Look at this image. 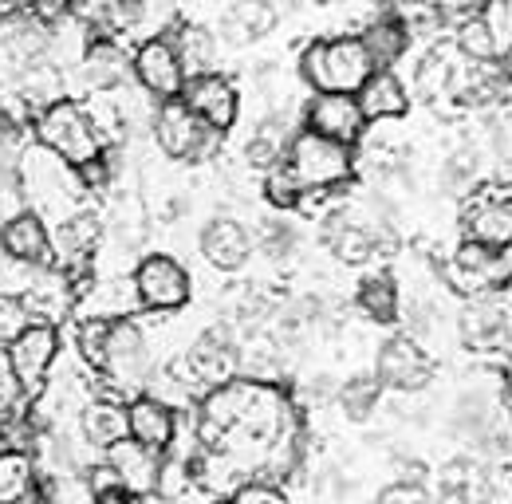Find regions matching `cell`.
<instances>
[{
    "mask_svg": "<svg viewBox=\"0 0 512 504\" xmlns=\"http://www.w3.org/2000/svg\"><path fill=\"white\" fill-rule=\"evenodd\" d=\"M16 174H20V189H24L28 209L40 213L48 225H56V221H64V217L91 205V189L83 186L79 170L67 166L64 158H56L52 150L36 146V142L24 146Z\"/></svg>",
    "mask_w": 512,
    "mask_h": 504,
    "instance_id": "1",
    "label": "cell"
},
{
    "mask_svg": "<svg viewBox=\"0 0 512 504\" xmlns=\"http://www.w3.org/2000/svg\"><path fill=\"white\" fill-rule=\"evenodd\" d=\"M28 130H32L36 146L52 150L56 158H64L75 170H87L91 162H99L107 154V138L99 134V126L91 123V115L79 99H64V103L32 115Z\"/></svg>",
    "mask_w": 512,
    "mask_h": 504,
    "instance_id": "2",
    "label": "cell"
},
{
    "mask_svg": "<svg viewBox=\"0 0 512 504\" xmlns=\"http://www.w3.org/2000/svg\"><path fill=\"white\" fill-rule=\"evenodd\" d=\"M375 71V63L367 56V48L359 44V36H331L316 40L304 48L300 56V79L312 91H331V95H355L367 75Z\"/></svg>",
    "mask_w": 512,
    "mask_h": 504,
    "instance_id": "3",
    "label": "cell"
},
{
    "mask_svg": "<svg viewBox=\"0 0 512 504\" xmlns=\"http://www.w3.org/2000/svg\"><path fill=\"white\" fill-rule=\"evenodd\" d=\"M284 170L296 178L300 189H343L355 178L359 158H355V146L320 138L312 130H296L284 154Z\"/></svg>",
    "mask_w": 512,
    "mask_h": 504,
    "instance_id": "4",
    "label": "cell"
},
{
    "mask_svg": "<svg viewBox=\"0 0 512 504\" xmlns=\"http://www.w3.org/2000/svg\"><path fill=\"white\" fill-rule=\"evenodd\" d=\"M150 138H154V146L162 150V158H170V162H190V166L217 158V150H221V142H225V134L209 130L182 99L158 103Z\"/></svg>",
    "mask_w": 512,
    "mask_h": 504,
    "instance_id": "5",
    "label": "cell"
},
{
    "mask_svg": "<svg viewBox=\"0 0 512 504\" xmlns=\"http://www.w3.org/2000/svg\"><path fill=\"white\" fill-rule=\"evenodd\" d=\"M138 304L146 315H178L182 308H190L193 300V276L190 268L178 256L166 252H150L134 264L130 272Z\"/></svg>",
    "mask_w": 512,
    "mask_h": 504,
    "instance_id": "6",
    "label": "cell"
},
{
    "mask_svg": "<svg viewBox=\"0 0 512 504\" xmlns=\"http://www.w3.org/2000/svg\"><path fill=\"white\" fill-rule=\"evenodd\" d=\"M60 355H64V339H60V327H52V323H28L4 347V363L16 378V386L24 390V398L40 394V386L56 371Z\"/></svg>",
    "mask_w": 512,
    "mask_h": 504,
    "instance_id": "7",
    "label": "cell"
},
{
    "mask_svg": "<svg viewBox=\"0 0 512 504\" xmlns=\"http://www.w3.org/2000/svg\"><path fill=\"white\" fill-rule=\"evenodd\" d=\"M99 245H103V221L87 205L52 225V268H60L75 284H83L87 276H95Z\"/></svg>",
    "mask_w": 512,
    "mask_h": 504,
    "instance_id": "8",
    "label": "cell"
},
{
    "mask_svg": "<svg viewBox=\"0 0 512 504\" xmlns=\"http://www.w3.org/2000/svg\"><path fill=\"white\" fill-rule=\"evenodd\" d=\"M449 284L457 292L473 296H489L497 288L512 284V245L509 249H485L477 241H461L446 264Z\"/></svg>",
    "mask_w": 512,
    "mask_h": 504,
    "instance_id": "9",
    "label": "cell"
},
{
    "mask_svg": "<svg viewBox=\"0 0 512 504\" xmlns=\"http://www.w3.org/2000/svg\"><path fill=\"white\" fill-rule=\"evenodd\" d=\"M130 79L154 95L158 103L166 99H182V87H186V71L182 60L174 52V44L166 36H150L142 44H134V60H130Z\"/></svg>",
    "mask_w": 512,
    "mask_h": 504,
    "instance_id": "10",
    "label": "cell"
},
{
    "mask_svg": "<svg viewBox=\"0 0 512 504\" xmlns=\"http://www.w3.org/2000/svg\"><path fill=\"white\" fill-rule=\"evenodd\" d=\"M375 378L390 390H398V394H418V390L430 386L434 363H430V355H426V347L418 339L390 335L379 347V355H375Z\"/></svg>",
    "mask_w": 512,
    "mask_h": 504,
    "instance_id": "11",
    "label": "cell"
},
{
    "mask_svg": "<svg viewBox=\"0 0 512 504\" xmlns=\"http://www.w3.org/2000/svg\"><path fill=\"white\" fill-rule=\"evenodd\" d=\"M182 103H186L209 130H217V134L233 130L237 119H241V91H237V83L225 79L221 71H209V75H193V79H186V87H182Z\"/></svg>",
    "mask_w": 512,
    "mask_h": 504,
    "instance_id": "12",
    "label": "cell"
},
{
    "mask_svg": "<svg viewBox=\"0 0 512 504\" xmlns=\"http://www.w3.org/2000/svg\"><path fill=\"white\" fill-rule=\"evenodd\" d=\"M304 130L331 138V142H343V146H359L367 134V119H363L355 95L312 91V99L304 103Z\"/></svg>",
    "mask_w": 512,
    "mask_h": 504,
    "instance_id": "13",
    "label": "cell"
},
{
    "mask_svg": "<svg viewBox=\"0 0 512 504\" xmlns=\"http://www.w3.org/2000/svg\"><path fill=\"white\" fill-rule=\"evenodd\" d=\"M142 312L134 280L130 276H87L83 284H75V312L79 319H103V323H119L134 319Z\"/></svg>",
    "mask_w": 512,
    "mask_h": 504,
    "instance_id": "14",
    "label": "cell"
},
{
    "mask_svg": "<svg viewBox=\"0 0 512 504\" xmlns=\"http://www.w3.org/2000/svg\"><path fill=\"white\" fill-rule=\"evenodd\" d=\"M130 60H134V48L115 40V36H95L83 52V60L75 63L71 79L87 91V95H103V91H115L130 79Z\"/></svg>",
    "mask_w": 512,
    "mask_h": 504,
    "instance_id": "15",
    "label": "cell"
},
{
    "mask_svg": "<svg viewBox=\"0 0 512 504\" xmlns=\"http://www.w3.org/2000/svg\"><path fill=\"white\" fill-rule=\"evenodd\" d=\"M20 304L24 312L32 315V323H52L60 327L67 315L75 312V280L64 276L60 268L44 264V268H32L24 292H20Z\"/></svg>",
    "mask_w": 512,
    "mask_h": 504,
    "instance_id": "16",
    "label": "cell"
},
{
    "mask_svg": "<svg viewBox=\"0 0 512 504\" xmlns=\"http://www.w3.org/2000/svg\"><path fill=\"white\" fill-rule=\"evenodd\" d=\"M0 256L24 268H44L52 264V225L40 213H16L0 221Z\"/></svg>",
    "mask_w": 512,
    "mask_h": 504,
    "instance_id": "17",
    "label": "cell"
},
{
    "mask_svg": "<svg viewBox=\"0 0 512 504\" xmlns=\"http://www.w3.org/2000/svg\"><path fill=\"white\" fill-rule=\"evenodd\" d=\"M465 241H477L485 249H509L512 245V197L505 193H477L465 197Z\"/></svg>",
    "mask_w": 512,
    "mask_h": 504,
    "instance_id": "18",
    "label": "cell"
},
{
    "mask_svg": "<svg viewBox=\"0 0 512 504\" xmlns=\"http://www.w3.org/2000/svg\"><path fill=\"white\" fill-rule=\"evenodd\" d=\"M162 457L166 453H154V449H146V445H138V441H119V445H111L107 453H103V461L115 469V477H119V489L130 493V497H150V493H158V477H162Z\"/></svg>",
    "mask_w": 512,
    "mask_h": 504,
    "instance_id": "19",
    "label": "cell"
},
{
    "mask_svg": "<svg viewBox=\"0 0 512 504\" xmlns=\"http://www.w3.org/2000/svg\"><path fill=\"white\" fill-rule=\"evenodd\" d=\"M461 339L469 347H509L512 343V308L505 300H497V292L489 296H473L469 308L461 312Z\"/></svg>",
    "mask_w": 512,
    "mask_h": 504,
    "instance_id": "20",
    "label": "cell"
},
{
    "mask_svg": "<svg viewBox=\"0 0 512 504\" xmlns=\"http://www.w3.org/2000/svg\"><path fill=\"white\" fill-rule=\"evenodd\" d=\"M201 256L217 268V272H237L249 264L256 241L253 233L237 221V217H213L205 229H201Z\"/></svg>",
    "mask_w": 512,
    "mask_h": 504,
    "instance_id": "21",
    "label": "cell"
},
{
    "mask_svg": "<svg viewBox=\"0 0 512 504\" xmlns=\"http://www.w3.org/2000/svg\"><path fill=\"white\" fill-rule=\"evenodd\" d=\"M75 434L87 441L95 453H107L111 445L127 441V402L107 398V394H91V402L75 418Z\"/></svg>",
    "mask_w": 512,
    "mask_h": 504,
    "instance_id": "22",
    "label": "cell"
},
{
    "mask_svg": "<svg viewBox=\"0 0 512 504\" xmlns=\"http://www.w3.org/2000/svg\"><path fill=\"white\" fill-rule=\"evenodd\" d=\"M355 99H359V111H363L367 126L394 123L410 111V87L398 71H371L367 83L355 91Z\"/></svg>",
    "mask_w": 512,
    "mask_h": 504,
    "instance_id": "23",
    "label": "cell"
},
{
    "mask_svg": "<svg viewBox=\"0 0 512 504\" xmlns=\"http://www.w3.org/2000/svg\"><path fill=\"white\" fill-rule=\"evenodd\" d=\"M127 430L130 441H138L154 453H166L174 445V434H178V414L150 394H134L127 402Z\"/></svg>",
    "mask_w": 512,
    "mask_h": 504,
    "instance_id": "24",
    "label": "cell"
},
{
    "mask_svg": "<svg viewBox=\"0 0 512 504\" xmlns=\"http://www.w3.org/2000/svg\"><path fill=\"white\" fill-rule=\"evenodd\" d=\"M280 24V12L272 0H233L217 28H221V40L233 44V48H249V44H260L272 28Z\"/></svg>",
    "mask_w": 512,
    "mask_h": 504,
    "instance_id": "25",
    "label": "cell"
},
{
    "mask_svg": "<svg viewBox=\"0 0 512 504\" xmlns=\"http://www.w3.org/2000/svg\"><path fill=\"white\" fill-rule=\"evenodd\" d=\"M292 138H296V130H292V119H288L284 111H272V115L256 119L253 130H249V138H245V162H249L253 170H264V174L276 170V166L284 162Z\"/></svg>",
    "mask_w": 512,
    "mask_h": 504,
    "instance_id": "26",
    "label": "cell"
},
{
    "mask_svg": "<svg viewBox=\"0 0 512 504\" xmlns=\"http://www.w3.org/2000/svg\"><path fill=\"white\" fill-rule=\"evenodd\" d=\"M162 36L174 44V52H178V60H182L186 79L217 71V60H221V56H217V36H213L205 24L174 20V28H170V32H162Z\"/></svg>",
    "mask_w": 512,
    "mask_h": 504,
    "instance_id": "27",
    "label": "cell"
},
{
    "mask_svg": "<svg viewBox=\"0 0 512 504\" xmlns=\"http://www.w3.org/2000/svg\"><path fill=\"white\" fill-rule=\"evenodd\" d=\"M44 489V469L36 453L0 449V504H24Z\"/></svg>",
    "mask_w": 512,
    "mask_h": 504,
    "instance_id": "28",
    "label": "cell"
},
{
    "mask_svg": "<svg viewBox=\"0 0 512 504\" xmlns=\"http://www.w3.org/2000/svg\"><path fill=\"white\" fill-rule=\"evenodd\" d=\"M359 44L367 48V56H371V63H375V71H394L398 60L410 52V36H406V28H402L390 12H379V16L367 20Z\"/></svg>",
    "mask_w": 512,
    "mask_h": 504,
    "instance_id": "29",
    "label": "cell"
},
{
    "mask_svg": "<svg viewBox=\"0 0 512 504\" xmlns=\"http://www.w3.org/2000/svg\"><path fill=\"white\" fill-rule=\"evenodd\" d=\"M457 79H461V67H457V48L453 44L430 48L414 67V87H418L422 99H442L449 91H457Z\"/></svg>",
    "mask_w": 512,
    "mask_h": 504,
    "instance_id": "30",
    "label": "cell"
},
{
    "mask_svg": "<svg viewBox=\"0 0 512 504\" xmlns=\"http://www.w3.org/2000/svg\"><path fill=\"white\" fill-rule=\"evenodd\" d=\"M453 48H457V56H465L469 63L485 67V63L497 60V52H501V32H497L493 20L481 12V16H469V20L457 24Z\"/></svg>",
    "mask_w": 512,
    "mask_h": 504,
    "instance_id": "31",
    "label": "cell"
},
{
    "mask_svg": "<svg viewBox=\"0 0 512 504\" xmlns=\"http://www.w3.org/2000/svg\"><path fill=\"white\" fill-rule=\"evenodd\" d=\"M359 312L375 323H394L402 315V292H398V280L390 272H379V276H367L359 284V296H355Z\"/></svg>",
    "mask_w": 512,
    "mask_h": 504,
    "instance_id": "32",
    "label": "cell"
},
{
    "mask_svg": "<svg viewBox=\"0 0 512 504\" xmlns=\"http://www.w3.org/2000/svg\"><path fill=\"white\" fill-rule=\"evenodd\" d=\"M335 402H339V410L351 422H367L379 410V402H383V382L375 375H367V371H359V375H351L347 382H339Z\"/></svg>",
    "mask_w": 512,
    "mask_h": 504,
    "instance_id": "33",
    "label": "cell"
},
{
    "mask_svg": "<svg viewBox=\"0 0 512 504\" xmlns=\"http://www.w3.org/2000/svg\"><path fill=\"white\" fill-rule=\"evenodd\" d=\"M386 12L406 28L410 40H418V36H438L442 24H446V16H442V8H438L434 0H394Z\"/></svg>",
    "mask_w": 512,
    "mask_h": 504,
    "instance_id": "34",
    "label": "cell"
},
{
    "mask_svg": "<svg viewBox=\"0 0 512 504\" xmlns=\"http://www.w3.org/2000/svg\"><path fill=\"white\" fill-rule=\"evenodd\" d=\"M477 186V154L473 150H453L446 162H442V189L449 197H473Z\"/></svg>",
    "mask_w": 512,
    "mask_h": 504,
    "instance_id": "35",
    "label": "cell"
},
{
    "mask_svg": "<svg viewBox=\"0 0 512 504\" xmlns=\"http://www.w3.org/2000/svg\"><path fill=\"white\" fill-rule=\"evenodd\" d=\"M300 193H304V189L296 186V178L284 170V162H280L276 170H268V174H264V197H268V205H272V209L292 213V209H296V201H300Z\"/></svg>",
    "mask_w": 512,
    "mask_h": 504,
    "instance_id": "36",
    "label": "cell"
},
{
    "mask_svg": "<svg viewBox=\"0 0 512 504\" xmlns=\"http://www.w3.org/2000/svg\"><path fill=\"white\" fill-rule=\"evenodd\" d=\"M115 4H119V0H71V20H79V24L91 28L95 36H103L107 24H111Z\"/></svg>",
    "mask_w": 512,
    "mask_h": 504,
    "instance_id": "37",
    "label": "cell"
},
{
    "mask_svg": "<svg viewBox=\"0 0 512 504\" xmlns=\"http://www.w3.org/2000/svg\"><path fill=\"white\" fill-rule=\"evenodd\" d=\"M32 323V315L24 312V304H20V296H8V292H0V351L24 331Z\"/></svg>",
    "mask_w": 512,
    "mask_h": 504,
    "instance_id": "38",
    "label": "cell"
},
{
    "mask_svg": "<svg viewBox=\"0 0 512 504\" xmlns=\"http://www.w3.org/2000/svg\"><path fill=\"white\" fill-rule=\"evenodd\" d=\"M379 504H434V497L426 493V485H406V481H394L379 493Z\"/></svg>",
    "mask_w": 512,
    "mask_h": 504,
    "instance_id": "39",
    "label": "cell"
},
{
    "mask_svg": "<svg viewBox=\"0 0 512 504\" xmlns=\"http://www.w3.org/2000/svg\"><path fill=\"white\" fill-rule=\"evenodd\" d=\"M438 8H442V16L446 20H469V16H481L485 8H489V0H434Z\"/></svg>",
    "mask_w": 512,
    "mask_h": 504,
    "instance_id": "40",
    "label": "cell"
},
{
    "mask_svg": "<svg viewBox=\"0 0 512 504\" xmlns=\"http://www.w3.org/2000/svg\"><path fill=\"white\" fill-rule=\"evenodd\" d=\"M229 504H284V501H280V493L272 485H256L253 481V485H245Z\"/></svg>",
    "mask_w": 512,
    "mask_h": 504,
    "instance_id": "41",
    "label": "cell"
},
{
    "mask_svg": "<svg viewBox=\"0 0 512 504\" xmlns=\"http://www.w3.org/2000/svg\"><path fill=\"white\" fill-rule=\"evenodd\" d=\"M91 504H138V497H130V493H123V489H111V493L91 497Z\"/></svg>",
    "mask_w": 512,
    "mask_h": 504,
    "instance_id": "42",
    "label": "cell"
},
{
    "mask_svg": "<svg viewBox=\"0 0 512 504\" xmlns=\"http://www.w3.org/2000/svg\"><path fill=\"white\" fill-rule=\"evenodd\" d=\"M138 504H174V501H166V497H158V493H150V497H138Z\"/></svg>",
    "mask_w": 512,
    "mask_h": 504,
    "instance_id": "43",
    "label": "cell"
},
{
    "mask_svg": "<svg viewBox=\"0 0 512 504\" xmlns=\"http://www.w3.org/2000/svg\"><path fill=\"white\" fill-rule=\"evenodd\" d=\"M505 75H509V79H512V52H509V56H505Z\"/></svg>",
    "mask_w": 512,
    "mask_h": 504,
    "instance_id": "44",
    "label": "cell"
},
{
    "mask_svg": "<svg viewBox=\"0 0 512 504\" xmlns=\"http://www.w3.org/2000/svg\"><path fill=\"white\" fill-rule=\"evenodd\" d=\"M316 4H331V0H316Z\"/></svg>",
    "mask_w": 512,
    "mask_h": 504,
    "instance_id": "45",
    "label": "cell"
},
{
    "mask_svg": "<svg viewBox=\"0 0 512 504\" xmlns=\"http://www.w3.org/2000/svg\"><path fill=\"white\" fill-rule=\"evenodd\" d=\"M509 308H512V300H509Z\"/></svg>",
    "mask_w": 512,
    "mask_h": 504,
    "instance_id": "46",
    "label": "cell"
}]
</instances>
